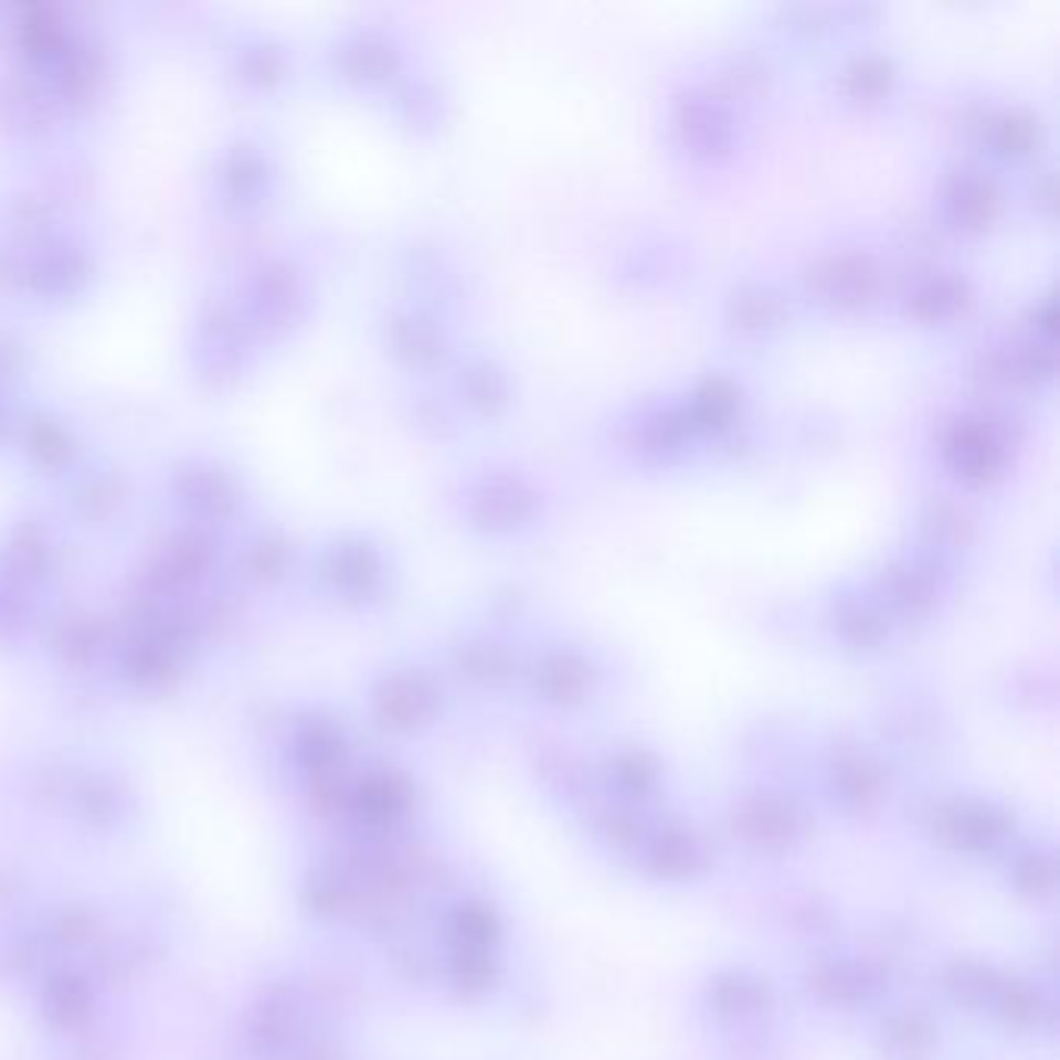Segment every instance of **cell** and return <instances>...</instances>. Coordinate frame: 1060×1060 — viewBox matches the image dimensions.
Here are the masks:
<instances>
[{"mask_svg":"<svg viewBox=\"0 0 1060 1060\" xmlns=\"http://www.w3.org/2000/svg\"><path fill=\"white\" fill-rule=\"evenodd\" d=\"M498 918L495 911H488L486 905H467V909L457 911V936H460V948H486L495 943L498 936Z\"/></svg>","mask_w":1060,"mask_h":1060,"instance_id":"1","label":"cell"},{"mask_svg":"<svg viewBox=\"0 0 1060 1060\" xmlns=\"http://www.w3.org/2000/svg\"><path fill=\"white\" fill-rule=\"evenodd\" d=\"M657 856L662 875H690V868L700 861V849H697V840L690 834L672 830L669 837H659Z\"/></svg>","mask_w":1060,"mask_h":1060,"instance_id":"2","label":"cell"}]
</instances>
